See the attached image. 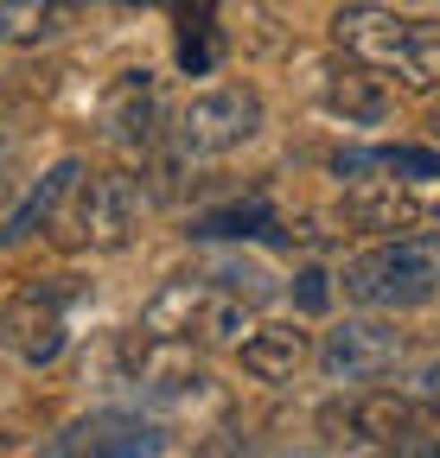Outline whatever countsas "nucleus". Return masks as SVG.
<instances>
[{"mask_svg": "<svg viewBox=\"0 0 440 458\" xmlns=\"http://www.w3.org/2000/svg\"><path fill=\"white\" fill-rule=\"evenodd\" d=\"M339 293L364 312H409L427 306L440 293V236L427 229H402V236H383L364 255H351L339 267Z\"/></svg>", "mask_w": 440, "mask_h": 458, "instance_id": "f03ea898", "label": "nucleus"}, {"mask_svg": "<svg viewBox=\"0 0 440 458\" xmlns=\"http://www.w3.org/2000/svg\"><path fill=\"white\" fill-rule=\"evenodd\" d=\"M409 394H415V401H427V408H434V414H440V357H434V363H421V369H415V388H409Z\"/></svg>", "mask_w": 440, "mask_h": 458, "instance_id": "aec40b11", "label": "nucleus"}, {"mask_svg": "<svg viewBox=\"0 0 440 458\" xmlns=\"http://www.w3.org/2000/svg\"><path fill=\"white\" fill-rule=\"evenodd\" d=\"M7 165H13V140L0 134V204H7Z\"/></svg>", "mask_w": 440, "mask_h": 458, "instance_id": "4be33fe9", "label": "nucleus"}, {"mask_svg": "<svg viewBox=\"0 0 440 458\" xmlns=\"http://www.w3.org/2000/svg\"><path fill=\"white\" fill-rule=\"evenodd\" d=\"M339 216L351 229H376V236H396V229H415L421 223V204L396 185V179H358L339 204Z\"/></svg>", "mask_w": 440, "mask_h": 458, "instance_id": "4468645a", "label": "nucleus"}, {"mask_svg": "<svg viewBox=\"0 0 440 458\" xmlns=\"http://www.w3.org/2000/svg\"><path fill=\"white\" fill-rule=\"evenodd\" d=\"M332 51L402 96H440V26L415 13L351 0V7L332 13Z\"/></svg>", "mask_w": 440, "mask_h": 458, "instance_id": "f257e3e1", "label": "nucleus"}, {"mask_svg": "<svg viewBox=\"0 0 440 458\" xmlns=\"http://www.w3.org/2000/svg\"><path fill=\"white\" fill-rule=\"evenodd\" d=\"M141 216H147L141 179H128V172H77L71 198L51 216V236L71 255H122L141 236Z\"/></svg>", "mask_w": 440, "mask_h": 458, "instance_id": "7ed1b4c3", "label": "nucleus"}, {"mask_svg": "<svg viewBox=\"0 0 440 458\" xmlns=\"http://www.w3.org/2000/svg\"><path fill=\"white\" fill-rule=\"evenodd\" d=\"M122 376L141 401H185L198 394L204 382V363H198V344L185 337H153L134 325V337L122 344Z\"/></svg>", "mask_w": 440, "mask_h": 458, "instance_id": "1a4fd4ad", "label": "nucleus"}, {"mask_svg": "<svg viewBox=\"0 0 440 458\" xmlns=\"http://www.w3.org/2000/svg\"><path fill=\"white\" fill-rule=\"evenodd\" d=\"M141 331L153 337H185L198 351H237V344L255 331V300L230 293L217 280H167L160 293L141 306Z\"/></svg>", "mask_w": 440, "mask_h": 458, "instance_id": "20e7f679", "label": "nucleus"}, {"mask_svg": "<svg viewBox=\"0 0 440 458\" xmlns=\"http://www.w3.org/2000/svg\"><path fill=\"white\" fill-rule=\"evenodd\" d=\"M268 108H262V89L249 83H217V89H198L179 114H173V147L179 159H217V153H237L262 134Z\"/></svg>", "mask_w": 440, "mask_h": 458, "instance_id": "423d86ee", "label": "nucleus"}, {"mask_svg": "<svg viewBox=\"0 0 440 458\" xmlns=\"http://www.w3.org/2000/svg\"><path fill=\"white\" fill-rule=\"evenodd\" d=\"M268 229H274V210H268L262 198H249V204H230V210L198 216L192 236H268Z\"/></svg>", "mask_w": 440, "mask_h": 458, "instance_id": "a211bd4d", "label": "nucleus"}, {"mask_svg": "<svg viewBox=\"0 0 440 458\" xmlns=\"http://www.w3.org/2000/svg\"><path fill=\"white\" fill-rule=\"evenodd\" d=\"M230 45H243V51H255V57H281L288 45H294V32L281 26V13H268L262 0H243V7H230V26H217Z\"/></svg>", "mask_w": 440, "mask_h": 458, "instance_id": "f3484780", "label": "nucleus"}, {"mask_svg": "<svg viewBox=\"0 0 440 458\" xmlns=\"http://www.w3.org/2000/svg\"><path fill=\"white\" fill-rule=\"evenodd\" d=\"M167 452V427L147 414H122V408H96L83 420H71L39 458H160Z\"/></svg>", "mask_w": 440, "mask_h": 458, "instance_id": "6e6552de", "label": "nucleus"}, {"mask_svg": "<svg viewBox=\"0 0 440 458\" xmlns=\"http://www.w3.org/2000/svg\"><path fill=\"white\" fill-rule=\"evenodd\" d=\"M160 128H167V102H160V77L153 71H122L102 89V134L122 153H153Z\"/></svg>", "mask_w": 440, "mask_h": 458, "instance_id": "9b49d317", "label": "nucleus"}, {"mask_svg": "<svg viewBox=\"0 0 440 458\" xmlns=\"http://www.w3.org/2000/svg\"><path fill=\"white\" fill-rule=\"evenodd\" d=\"M409 357V337L396 325H383V318H339L332 331H325L313 344V363L325 382H376V376H390L396 363Z\"/></svg>", "mask_w": 440, "mask_h": 458, "instance_id": "0eeeda50", "label": "nucleus"}, {"mask_svg": "<svg viewBox=\"0 0 440 458\" xmlns=\"http://www.w3.org/2000/svg\"><path fill=\"white\" fill-rule=\"evenodd\" d=\"M77 172H83V159H58L45 172V179L7 210V223H0V242H32L39 229H51V216H58V204L71 198V185H77Z\"/></svg>", "mask_w": 440, "mask_h": 458, "instance_id": "2eb2a0df", "label": "nucleus"}, {"mask_svg": "<svg viewBox=\"0 0 440 458\" xmlns=\"http://www.w3.org/2000/svg\"><path fill=\"white\" fill-rule=\"evenodd\" d=\"M434 140H440V108H434Z\"/></svg>", "mask_w": 440, "mask_h": 458, "instance_id": "5701e85b", "label": "nucleus"}, {"mask_svg": "<svg viewBox=\"0 0 440 458\" xmlns=\"http://www.w3.org/2000/svg\"><path fill=\"white\" fill-rule=\"evenodd\" d=\"M83 293H90V280H77V274H51V280L20 286V293L0 306V351H7L13 363H26V369L58 363L65 344H71L65 306L83 300Z\"/></svg>", "mask_w": 440, "mask_h": 458, "instance_id": "39448f33", "label": "nucleus"}, {"mask_svg": "<svg viewBox=\"0 0 440 458\" xmlns=\"http://www.w3.org/2000/svg\"><path fill=\"white\" fill-rule=\"evenodd\" d=\"M300 306H306V312H319V306H325V274H319V267H306V274H300Z\"/></svg>", "mask_w": 440, "mask_h": 458, "instance_id": "412c9836", "label": "nucleus"}, {"mask_svg": "<svg viewBox=\"0 0 440 458\" xmlns=\"http://www.w3.org/2000/svg\"><path fill=\"white\" fill-rule=\"evenodd\" d=\"M383 172H396V179H440V153H415V147H383Z\"/></svg>", "mask_w": 440, "mask_h": 458, "instance_id": "6ab92c4d", "label": "nucleus"}, {"mask_svg": "<svg viewBox=\"0 0 440 458\" xmlns=\"http://www.w3.org/2000/svg\"><path fill=\"white\" fill-rule=\"evenodd\" d=\"M71 26V0H0V45H39Z\"/></svg>", "mask_w": 440, "mask_h": 458, "instance_id": "dca6fc26", "label": "nucleus"}, {"mask_svg": "<svg viewBox=\"0 0 440 458\" xmlns=\"http://www.w3.org/2000/svg\"><path fill=\"white\" fill-rule=\"evenodd\" d=\"M325 427L370 452V445H396L409 433H427L434 408L415 401V394H396V388H370V394H351V401H339V408H325Z\"/></svg>", "mask_w": 440, "mask_h": 458, "instance_id": "9d476101", "label": "nucleus"}, {"mask_svg": "<svg viewBox=\"0 0 440 458\" xmlns=\"http://www.w3.org/2000/svg\"><path fill=\"white\" fill-rule=\"evenodd\" d=\"M319 102L332 108L345 128H376V122H390V83H383V77H370V71H358L351 57L325 71Z\"/></svg>", "mask_w": 440, "mask_h": 458, "instance_id": "ddd939ff", "label": "nucleus"}, {"mask_svg": "<svg viewBox=\"0 0 440 458\" xmlns=\"http://www.w3.org/2000/svg\"><path fill=\"white\" fill-rule=\"evenodd\" d=\"M306 357H313V337L294 325V318H255V331L237 344V363H243V376H255V382H268V388H281V382H294L300 369H306Z\"/></svg>", "mask_w": 440, "mask_h": 458, "instance_id": "f8f14e48", "label": "nucleus"}]
</instances>
